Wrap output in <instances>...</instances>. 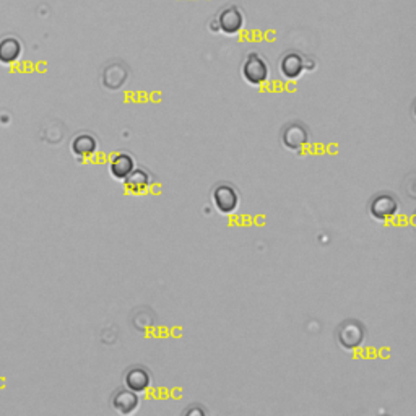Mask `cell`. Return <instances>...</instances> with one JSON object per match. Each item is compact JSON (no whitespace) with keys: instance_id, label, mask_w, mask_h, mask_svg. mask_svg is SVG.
Returning a JSON list of instances; mask_svg holds the SVG:
<instances>
[{"instance_id":"cell-2","label":"cell","mask_w":416,"mask_h":416,"mask_svg":"<svg viewBox=\"0 0 416 416\" xmlns=\"http://www.w3.org/2000/svg\"><path fill=\"white\" fill-rule=\"evenodd\" d=\"M337 342L345 351H355L363 347L366 340V328L360 320L347 319L338 325L335 332Z\"/></svg>"},{"instance_id":"cell-10","label":"cell","mask_w":416,"mask_h":416,"mask_svg":"<svg viewBox=\"0 0 416 416\" xmlns=\"http://www.w3.org/2000/svg\"><path fill=\"white\" fill-rule=\"evenodd\" d=\"M128 72L124 64L121 62H114V64L106 65V69L103 70V87H106L111 92H116V90L122 88V85L127 81Z\"/></svg>"},{"instance_id":"cell-7","label":"cell","mask_w":416,"mask_h":416,"mask_svg":"<svg viewBox=\"0 0 416 416\" xmlns=\"http://www.w3.org/2000/svg\"><path fill=\"white\" fill-rule=\"evenodd\" d=\"M111 406H113V410L117 411L119 415L131 416L135 413V411L138 410V406H140V399H138L137 392L124 387V389L114 392L113 394Z\"/></svg>"},{"instance_id":"cell-12","label":"cell","mask_w":416,"mask_h":416,"mask_svg":"<svg viewBox=\"0 0 416 416\" xmlns=\"http://www.w3.org/2000/svg\"><path fill=\"white\" fill-rule=\"evenodd\" d=\"M122 183L126 185L127 192H131L133 195H140L143 192H147L148 188L153 184V179H151V174L148 173L147 169L135 168L126 179L122 181Z\"/></svg>"},{"instance_id":"cell-8","label":"cell","mask_w":416,"mask_h":416,"mask_svg":"<svg viewBox=\"0 0 416 416\" xmlns=\"http://www.w3.org/2000/svg\"><path fill=\"white\" fill-rule=\"evenodd\" d=\"M124 385H126L127 389L137 392V394L147 392L151 387L150 371L142 366L128 367L126 374H124Z\"/></svg>"},{"instance_id":"cell-6","label":"cell","mask_w":416,"mask_h":416,"mask_svg":"<svg viewBox=\"0 0 416 416\" xmlns=\"http://www.w3.org/2000/svg\"><path fill=\"white\" fill-rule=\"evenodd\" d=\"M244 22H246V18H244V13L238 6L224 7L217 17L218 30L226 36L238 35L244 28Z\"/></svg>"},{"instance_id":"cell-13","label":"cell","mask_w":416,"mask_h":416,"mask_svg":"<svg viewBox=\"0 0 416 416\" xmlns=\"http://www.w3.org/2000/svg\"><path fill=\"white\" fill-rule=\"evenodd\" d=\"M70 150L76 158H90L98 151V140L92 133H78L72 140Z\"/></svg>"},{"instance_id":"cell-16","label":"cell","mask_w":416,"mask_h":416,"mask_svg":"<svg viewBox=\"0 0 416 416\" xmlns=\"http://www.w3.org/2000/svg\"><path fill=\"white\" fill-rule=\"evenodd\" d=\"M212 31H219V30H218V23H217V20H213V22H212Z\"/></svg>"},{"instance_id":"cell-14","label":"cell","mask_w":416,"mask_h":416,"mask_svg":"<svg viewBox=\"0 0 416 416\" xmlns=\"http://www.w3.org/2000/svg\"><path fill=\"white\" fill-rule=\"evenodd\" d=\"M23 47L17 38H3L0 40V64L12 65L22 57Z\"/></svg>"},{"instance_id":"cell-4","label":"cell","mask_w":416,"mask_h":416,"mask_svg":"<svg viewBox=\"0 0 416 416\" xmlns=\"http://www.w3.org/2000/svg\"><path fill=\"white\" fill-rule=\"evenodd\" d=\"M212 200L218 213L231 215L238 210L239 200L241 199H239V192L236 188H233L231 184L222 183L215 185L212 192Z\"/></svg>"},{"instance_id":"cell-1","label":"cell","mask_w":416,"mask_h":416,"mask_svg":"<svg viewBox=\"0 0 416 416\" xmlns=\"http://www.w3.org/2000/svg\"><path fill=\"white\" fill-rule=\"evenodd\" d=\"M241 75L251 87H260L270 78V69L264 56L259 52H249L241 65Z\"/></svg>"},{"instance_id":"cell-5","label":"cell","mask_w":416,"mask_h":416,"mask_svg":"<svg viewBox=\"0 0 416 416\" xmlns=\"http://www.w3.org/2000/svg\"><path fill=\"white\" fill-rule=\"evenodd\" d=\"M281 143L290 151H299L309 143V128L298 121L286 124L281 131Z\"/></svg>"},{"instance_id":"cell-15","label":"cell","mask_w":416,"mask_h":416,"mask_svg":"<svg viewBox=\"0 0 416 416\" xmlns=\"http://www.w3.org/2000/svg\"><path fill=\"white\" fill-rule=\"evenodd\" d=\"M304 70H315V60L304 57Z\"/></svg>"},{"instance_id":"cell-9","label":"cell","mask_w":416,"mask_h":416,"mask_svg":"<svg viewBox=\"0 0 416 416\" xmlns=\"http://www.w3.org/2000/svg\"><path fill=\"white\" fill-rule=\"evenodd\" d=\"M280 75L285 80H298L304 74V57L298 52H286L278 64Z\"/></svg>"},{"instance_id":"cell-11","label":"cell","mask_w":416,"mask_h":416,"mask_svg":"<svg viewBox=\"0 0 416 416\" xmlns=\"http://www.w3.org/2000/svg\"><path fill=\"white\" fill-rule=\"evenodd\" d=\"M135 168V160H133L131 153H117V155H114L111 161H109V173L117 181L126 179Z\"/></svg>"},{"instance_id":"cell-3","label":"cell","mask_w":416,"mask_h":416,"mask_svg":"<svg viewBox=\"0 0 416 416\" xmlns=\"http://www.w3.org/2000/svg\"><path fill=\"white\" fill-rule=\"evenodd\" d=\"M400 205L399 200L395 199L394 194L389 192H381L374 195L369 202V215L372 219L376 222L384 223L389 222V219H394L399 213Z\"/></svg>"}]
</instances>
